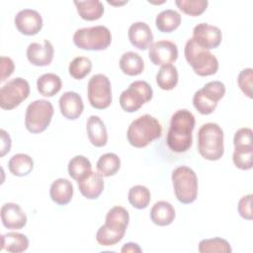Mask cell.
Here are the masks:
<instances>
[{
    "label": "cell",
    "mask_w": 253,
    "mask_h": 253,
    "mask_svg": "<svg viewBox=\"0 0 253 253\" xmlns=\"http://www.w3.org/2000/svg\"><path fill=\"white\" fill-rule=\"evenodd\" d=\"M195 124L194 115L187 109L178 110L172 115L166 143L173 152L182 153L189 150L193 142Z\"/></svg>",
    "instance_id": "1"
},
{
    "label": "cell",
    "mask_w": 253,
    "mask_h": 253,
    "mask_svg": "<svg viewBox=\"0 0 253 253\" xmlns=\"http://www.w3.org/2000/svg\"><path fill=\"white\" fill-rule=\"evenodd\" d=\"M162 134V126L159 121L146 114L138 117L130 123L126 131V137L130 145L136 148L147 146Z\"/></svg>",
    "instance_id": "2"
},
{
    "label": "cell",
    "mask_w": 253,
    "mask_h": 253,
    "mask_svg": "<svg viewBox=\"0 0 253 253\" xmlns=\"http://www.w3.org/2000/svg\"><path fill=\"white\" fill-rule=\"evenodd\" d=\"M198 151L202 157L215 161L224 153L223 130L214 123L204 124L198 131Z\"/></svg>",
    "instance_id": "3"
},
{
    "label": "cell",
    "mask_w": 253,
    "mask_h": 253,
    "mask_svg": "<svg viewBox=\"0 0 253 253\" xmlns=\"http://www.w3.org/2000/svg\"><path fill=\"white\" fill-rule=\"evenodd\" d=\"M187 62L192 66L199 76H210L216 73L218 69L217 58L208 49L203 48L191 38L187 41L184 48Z\"/></svg>",
    "instance_id": "4"
},
{
    "label": "cell",
    "mask_w": 253,
    "mask_h": 253,
    "mask_svg": "<svg viewBox=\"0 0 253 253\" xmlns=\"http://www.w3.org/2000/svg\"><path fill=\"white\" fill-rule=\"evenodd\" d=\"M172 183L177 200L184 204H192L198 196V177L188 166H179L172 172Z\"/></svg>",
    "instance_id": "5"
},
{
    "label": "cell",
    "mask_w": 253,
    "mask_h": 253,
    "mask_svg": "<svg viewBox=\"0 0 253 253\" xmlns=\"http://www.w3.org/2000/svg\"><path fill=\"white\" fill-rule=\"evenodd\" d=\"M74 44L85 50H104L112 42L110 30L105 26H94L78 29L73 35Z\"/></svg>",
    "instance_id": "6"
},
{
    "label": "cell",
    "mask_w": 253,
    "mask_h": 253,
    "mask_svg": "<svg viewBox=\"0 0 253 253\" xmlns=\"http://www.w3.org/2000/svg\"><path fill=\"white\" fill-rule=\"evenodd\" d=\"M54 109L47 100H36L26 109L25 126L32 133H41L49 126Z\"/></svg>",
    "instance_id": "7"
},
{
    "label": "cell",
    "mask_w": 253,
    "mask_h": 253,
    "mask_svg": "<svg viewBox=\"0 0 253 253\" xmlns=\"http://www.w3.org/2000/svg\"><path fill=\"white\" fill-rule=\"evenodd\" d=\"M153 90L151 86L143 80H136L129 84L120 95V106L127 113L138 111L143 104L152 99Z\"/></svg>",
    "instance_id": "8"
},
{
    "label": "cell",
    "mask_w": 253,
    "mask_h": 253,
    "mask_svg": "<svg viewBox=\"0 0 253 253\" xmlns=\"http://www.w3.org/2000/svg\"><path fill=\"white\" fill-rule=\"evenodd\" d=\"M225 91L226 89L222 82H208L202 89L195 92L193 105L200 114L210 115L215 110L217 102L224 96Z\"/></svg>",
    "instance_id": "9"
},
{
    "label": "cell",
    "mask_w": 253,
    "mask_h": 253,
    "mask_svg": "<svg viewBox=\"0 0 253 253\" xmlns=\"http://www.w3.org/2000/svg\"><path fill=\"white\" fill-rule=\"evenodd\" d=\"M87 95L89 103L94 109H107L113 99L110 79L104 74L93 75L88 82Z\"/></svg>",
    "instance_id": "10"
},
{
    "label": "cell",
    "mask_w": 253,
    "mask_h": 253,
    "mask_svg": "<svg viewBox=\"0 0 253 253\" xmlns=\"http://www.w3.org/2000/svg\"><path fill=\"white\" fill-rule=\"evenodd\" d=\"M30 95L29 82L21 77H16L0 90V107L3 110H13L25 101Z\"/></svg>",
    "instance_id": "11"
},
{
    "label": "cell",
    "mask_w": 253,
    "mask_h": 253,
    "mask_svg": "<svg viewBox=\"0 0 253 253\" xmlns=\"http://www.w3.org/2000/svg\"><path fill=\"white\" fill-rule=\"evenodd\" d=\"M148 56L154 65L171 64L178 58V47L171 41L155 42L148 47Z\"/></svg>",
    "instance_id": "12"
},
{
    "label": "cell",
    "mask_w": 253,
    "mask_h": 253,
    "mask_svg": "<svg viewBox=\"0 0 253 253\" xmlns=\"http://www.w3.org/2000/svg\"><path fill=\"white\" fill-rule=\"evenodd\" d=\"M193 40L208 50L216 48L222 40V34L218 27L209 25L208 23H200L193 29Z\"/></svg>",
    "instance_id": "13"
},
{
    "label": "cell",
    "mask_w": 253,
    "mask_h": 253,
    "mask_svg": "<svg viewBox=\"0 0 253 253\" xmlns=\"http://www.w3.org/2000/svg\"><path fill=\"white\" fill-rule=\"evenodd\" d=\"M17 30L25 36H35L42 28V18L34 9H23L17 13L14 19Z\"/></svg>",
    "instance_id": "14"
},
{
    "label": "cell",
    "mask_w": 253,
    "mask_h": 253,
    "mask_svg": "<svg viewBox=\"0 0 253 253\" xmlns=\"http://www.w3.org/2000/svg\"><path fill=\"white\" fill-rule=\"evenodd\" d=\"M27 58L35 66L49 65L53 59L54 49L51 42L44 40L42 43L32 42L27 47Z\"/></svg>",
    "instance_id": "15"
},
{
    "label": "cell",
    "mask_w": 253,
    "mask_h": 253,
    "mask_svg": "<svg viewBox=\"0 0 253 253\" xmlns=\"http://www.w3.org/2000/svg\"><path fill=\"white\" fill-rule=\"evenodd\" d=\"M61 115L67 120L78 119L84 110V104L81 96L73 91L63 93L58 101Z\"/></svg>",
    "instance_id": "16"
},
{
    "label": "cell",
    "mask_w": 253,
    "mask_h": 253,
    "mask_svg": "<svg viewBox=\"0 0 253 253\" xmlns=\"http://www.w3.org/2000/svg\"><path fill=\"white\" fill-rule=\"evenodd\" d=\"M0 213L2 223L8 229H21L27 224V215L18 204H4Z\"/></svg>",
    "instance_id": "17"
},
{
    "label": "cell",
    "mask_w": 253,
    "mask_h": 253,
    "mask_svg": "<svg viewBox=\"0 0 253 253\" xmlns=\"http://www.w3.org/2000/svg\"><path fill=\"white\" fill-rule=\"evenodd\" d=\"M130 43L140 49H147L153 41V35L150 27L144 22H135L130 25L127 32Z\"/></svg>",
    "instance_id": "18"
},
{
    "label": "cell",
    "mask_w": 253,
    "mask_h": 253,
    "mask_svg": "<svg viewBox=\"0 0 253 253\" xmlns=\"http://www.w3.org/2000/svg\"><path fill=\"white\" fill-rule=\"evenodd\" d=\"M77 183L82 196L89 200L99 198L104 190L103 176L99 172L91 171L88 175L77 181Z\"/></svg>",
    "instance_id": "19"
},
{
    "label": "cell",
    "mask_w": 253,
    "mask_h": 253,
    "mask_svg": "<svg viewBox=\"0 0 253 253\" xmlns=\"http://www.w3.org/2000/svg\"><path fill=\"white\" fill-rule=\"evenodd\" d=\"M126 226L105 222L96 233V240L102 246H113L119 243L126 234Z\"/></svg>",
    "instance_id": "20"
},
{
    "label": "cell",
    "mask_w": 253,
    "mask_h": 253,
    "mask_svg": "<svg viewBox=\"0 0 253 253\" xmlns=\"http://www.w3.org/2000/svg\"><path fill=\"white\" fill-rule=\"evenodd\" d=\"M87 135L90 142L96 147H103L107 144L108 134L104 122L98 116H90L86 124Z\"/></svg>",
    "instance_id": "21"
},
{
    "label": "cell",
    "mask_w": 253,
    "mask_h": 253,
    "mask_svg": "<svg viewBox=\"0 0 253 253\" xmlns=\"http://www.w3.org/2000/svg\"><path fill=\"white\" fill-rule=\"evenodd\" d=\"M73 185L72 183L64 178H58L53 181L50 185L49 196L52 202L59 206L67 205L73 197Z\"/></svg>",
    "instance_id": "22"
},
{
    "label": "cell",
    "mask_w": 253,
    "mask_h": 253,
    "mask_svg": "<svg viewBox=\"0 0 253 253\" xmlns=\"http://www.w3.org/2000/svg\"><path fill=\"white\" fill-rule=\"evenodd\" d=\"M175 210L173 206L166 201L156 202L150 211L152 222L159 226H166L173 222L175 218Z\"/></svg>",
    "instance_id": "23"
},
{
    "label": "cell",
    "mask_w": 253,
    "mask_h": 253,
    "mask_svg": "<svg viewBox=\"0 0 253 253\" xmlns=\"http://www.w3.org/2000/svg\"><path fill=\"white\" fill-rule=\"evenodd\" d=\"M29 239L20 232H8L1 236V249L11 253H21L28 249Z\"/></svg>",
    "instance_id": "24"
},
{
    "label": "cell",
    "mask_w": 253,
    "mask_h": 253,
    "mask_svg": "<svg viewBox=\"0 0 253 253\" xmlns=\"http://www.w3.org/2000/svg\"><path fill=\"white\" fill-rule=\"evenodd\" d=\"M121 70L128 76H136L142 73L144 69V62L141 56L134 51L125 52L120 58Z\"/></svg>",
    "instance_id": "25"
},
{
    "label": "cell",
    "mask_w": 253,
    "mask_h": 253,
    "mask_svg": "<svg viewBox=\"0 0 253 253\" xmlns=\"http://www.w3.org/2000/svg\"><path fill=\"white\" fill-rule=\"evenodd\" d=\"M79 16L86 21H96L104 14L103 3L99 0L74 1Z\"/></svg>",
    "instance_id": "26"
},
{
    "label": "cell",
    "mask_w": 253,
    "mask_h": 253,
    "mask_svg": "<svg viewBox=\"0 0 253 253\" xmlns=\"http://www.w3.org/2000/svg\"><path fill=\"white\" fill-rule=\"evenodd\" d=\"M61 79L54 73H44L37 80L38 91L44 97H52L56 95L61 90Z\"/></svg>",
    "instance_id": "27"
},
{
    "label": "cell",
    "mask_w": 253,
    "mask_h": 253,
    "mask_svg": "<svg viewBox=\"0 0 253 253\" xmlns=\"http://www.w3.org/2000/svg\"><path fill=\"white\" fill-rule=\"evenodd\" d=\"M181 24V15L172 9L161 11L155 19V26L161 33H171Z\"/></svg>",
    "instance_id": "28"
},
{
    "label": "cell",
    "mask_w": 253,
    "mask_h": 253,
    "mask_svg": "<svg viewBox=\"0 0 253 253\" xmlns=\"http://www.w3.org/2000/svg\"><path fill=\"white\" fill-rule=\"evenodd\" d=\"M8 169L14 176H27L34 169V160L28 154L17 153L10 158Z\"/></svg>",
    "instance_id": "29"
},
{
    "label": "cell",
    "mask_w": 253,
    "mask_h": 253,
    "mask_svg": "<svg viewBox=\"0 0 253 253\" xmlns=\"http://www.w3.org/2000/svg\"><path fill=\"white\" fill-rule=\"evenodd\" d=\"M178 71L173 64L162 65L156 74V83L162 90H172L178 84Z\"/></svg>",
    "instance_id": "30"
},
{
    "label": "cell",
    "mask_w": 253,
    "mask_h": 253,
    "mask_svg": "<svg viewBox=\"0 0 253 253\" xmlns=\"http://www.w3.org/2000/svg\"><path fill=\"white\" fill-rule=\"evenodd\" d=\"M96 167L103 177H110L120 170L121 159L116 153H105L98 159Z\"/></svg>",
    "instance_id": "31"
},
{
    "label": "cell",
    "mask_w": 253,
    "mask_h": 253,
    "mask_svg": "<svg viewBox=\"0 0 253 253\" xmlns=\"http://www.w3.org/2000/svg\"><path fill=\"white\" fill-rule=\"evenodd\" d=\"M69 176L79 181L92 171V165L89 159L83 155H76L70 159L67 166Z\"/></svg>",
    "instance_id": "32"
},
{
    "label": "cell",
    "mask_w": 253,
    "mask_h": 253,
    "mask_svg": "<svg viewBox=\"0 0 253 253\" xmlns=\"http://www.w3.org/2000/svg\"><path fill=\"white\" fill-rule=\"evenodd\" d=\"M150 191L147 187L142 185L132 186L129 189L127 195L129 204L137 210H143L147 208L150 203Z\"/></svg>",
    "instance_id": "33"
},
{
    "label": "cell",
    "mask_w": 253,
    "mask_h": 253,
    "mask_svg": "<svg viewBox=\"0 0 253 253\" xmlns=\"http://www.w3.org/2000/svg\"><path fill=\"white\" fill-rule=\"evenodd\" d=\"M201 253H212V252H222L230 253L232 251L229 242L221 237H213L210 239H203L199 243L198 247Z\"/></svg>",
    "instance_id": "34"
},
{
    "label": "cell",
    "mask_w": 253,
    "mask_h": 253,
    "mask_svg": "<svg viewBox=\"0 0 253 253\" xmlns=\"http://www.w3.org/2000/svg\"><path fill=\"white\" fill-rule=\"evenodd\" d=\"M92 69V61L85 56H77L71 60L68 66V72L76 80L86 77Z\"/></svg>",
    "instance_id": "35"
},
{
    "label": "cell",
    "mask_w": 253,
    "mask_h": 253,
    "mask_svg": "<svg viewBox=\"0 0 253 253\" xmlns=\"http://www.w3.org/2000/svg\"><path fill=\"white\" fill-rule=\"evenodd\" d=\"M232 160L237 168L241 170H250L253 162V146L234 147Z\"/></svg>",
    "instance_id": "36"
},
{
    "label": "cell",
    "mask_w": 253,
    "mask_h": 253,
    "mask_svg": "<svg viewBox=\"0 0 253 253\" xmlns=\"http://www.w3.org/2000/svg\"><path fill=\"white\" fill-rule=\"evenodd\" d=\"M175 4L183 13L196 17L207 10L209 2L207 0H176Z\"/></svg>",
    "instance_id": "37"
},
{
    "label": "cell",
    "mask_w": 253,
    "mask_h": 253,
    "mask_svg": "<svg viewBox=\"0 0 253 253\" xmlns=\"http://www.w3.org/2000/svg\"><path fill=\"white\" fill-rule=\"evenodd\" d=\"M129 221V214L128 211L121 206H116L109 210L106 214V222L119 224L127 227Z\"/></svg>",
    "instance_id": "38"
},
{
    "label": "cell",
    "mask_w": 253,
    "mask_h": 253,
    "mask_svg": "<svg viewBox=\"0 0 253 253\" xmlns=\"http://www.w3.org/2000/svg\"><path fill=\"white\" fill-rule=\"evenodd\" d=\"M237 83L240 90L248 98L252 99V87H253V69L245 68L241 70L237 77Z\"/></svg>",
    "instance_id": "39"
},
{
    "label": "cell",
    "mask_w": 253,
    "mask_h": 253,
    "mask_svg": "<svg viewBox=\"0 0 253 253\" xmlns=\"http://www.w3.org/2000/svg\"><path fill=\"white\" fill-rule=\"evenodd\" d=\"M253 131L250 127H241L239 128L233 137L234 147H248L253 146L252 140Z\"/></svg>",
    "instance_id": "40"
},
{
    "label": "cell",
    "mask_w": 253,
    "mask_h": 253,
    "mask_svg": "<svg viewBox=\"0 0 253 253\" xmlns=\"http://www.w3.org/2000/svg\"><path fill=\"white\" fill-rule=\"evenodd\" d=\"M252 194H248L246 196H243L237 205V211L240 216L244 219L251 220L253 218V212H252Z\"/></svg>",
    "instance_id": "41"
},
{
    "label": "cell",
    "mask_w": 253,
    "mask_h": 253,
    "mask_svg": "<svg viewBox=\"0 0 253 253\" xmlns=\"http://www.w3.org/2000/svg\"><path fill=\"white\" fill-rule=\"evenodd\" d=\"M15 69L14 61L7 56H1V81H5L9 76L12 75Z\"/></svg>",
    "instance_id": "42"
},
{
    "label": "cell",
    "mask_w": 253,
    "mask_h": 253,
    "mask_svg": "<svg viewBox=\"0 0 253 253\" xmlns=\"http://www.w3.org/2000/svg\"><path fill=\"white\" fill-rule=\"evenodd\" d=\"M1 150H0V156H4L6 153H8L11 149V138L9 133L1 129Z\"/></svg>",
    "instance_id": "43"
},
{
    "label": "cell",
    "mask_w": 253,
    "mask_h": 253,
    "mask_svg": "<svg viewBox=\"0 0 253 253\" xmlns=\"http://www.w3.org/2000/svg\"><path fill=\"white\" fill-rule=\"evenodd\" d=\"M121 251L123 253H128V252H130V253H135V252L140 253L141 252V248L139 247L138 244H136L134 242H127V243H126L122 247Z\"/></svg>",
    "instance_id": "44"
}]
</instances>
